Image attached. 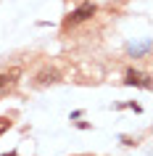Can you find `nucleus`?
<instances>
[{"label": "nucleus", "instance_id": "nucleus-4", "mask_svg": "<svg viewBox=\"0 0 153 156\" xmlns=\"http://www.w3.org/2000/svg\"><path fill=\"white\" fill-rule=\"evenodd\" d=\"M8 127H11V119H8V116H0V135L8 130Z\"/></svg>", "mask_w": 153, "mask_h": 156}, {"label": "nucleus", "instance_id": "nucleus-5", "mask_svg": "<svg viewBox=\"0 0 153 156\" xmlns=\"http://www.w3.org/2000/svg\"><path fill=\"white\" fill-rule=\"evenodd\" d=\"M3 156H16V151H11V154H3Z\"/></svg>", "mask_w": 153, "mask_h": 156}, {"label": "nucleus", "instance_id": "nucleus-2", "mask_svg": "<svg viewBox=\"0 0 153 156\" xmlns=\"http://www.w3.org/2000/svg\"><path fill=\"white\" fill-rule=\"evenodd\" d=\"M48 82H61L58 72H42L40 77H37V85H48Z\"/></svg>", "mask_w": 153, "mask_h": 156}, {"label": "nucleus", "instance_id": "nucleus-1", "mask_svg": "<svg viewBox=\"0 0 153 156\" xmlns=\"http://www.w3.org/2000/svg\"><path fill=\"white\" fill-rule=\"evenodd\" d=\"M92 13H95V5H92V3H82L77 11H71V13H69V19H66V27L79 24V21H87Z\"/></svg>", "mask_w": 153, "mask_h": 156}, {"label": "nucleus", "instance_id": "nucleus-3", "mask_svg": "<svg viewBox=\"0 0 153 156\" xmlns=\"http://www.w3.org/2000/svg\"><path fill=\"white\" fill-rule=\"evenodd\" d=\"M16 77H19V69H13V72H3V74H0V87H5L8 82H13Z\"/></svg>", "mask_w": 153, "mask_h": 156}]
</instances>
